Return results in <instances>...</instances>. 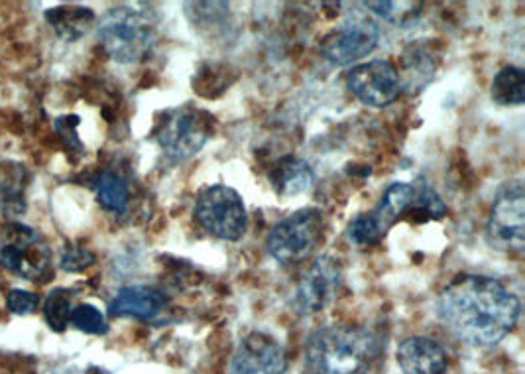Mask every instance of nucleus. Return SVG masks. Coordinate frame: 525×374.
<instances>
[{
    "label": "nucleus",
    "instance_id": "obj_1",
    "mask_svg": "<svg viewBox=\"0 0 525 374\" xmlns=\"http://www.w3.org/2000/svg\"><path fill=\"white\" fill-rule=\"evenodd\" d=\"M522 304L502 282L480 274L455 276L437 298L445 329L474 347L500 343L518 323Z\"/></svg>",
    "mask_w": 525,
    "mask_h": 374
},
{
    "label": "nucleus",
    "instance_id": "obj_2",
    "mask_svg": "<svg viewBox=\"0 0 525 374\" xmlns=\"http://www.w3.org/2000/svg\"><path fill=\"white\" fill-rule=\"evenodd\" d=\"M378 357V339L362 327L329 325L309 335L305 367L309 374H366Z\"/></svg>",
    "mask_w": 525,
    "mask_h": 374
},
{
    "label": "nucleus",
    "instance_id": "obj_3",
    "mask_svg": "<svg viewBox=\"0 0 525 374\" xmlns=\"http://www.w3.org/2000/svg\"><path fill=\"white\" fill-rule=\"evenodd\" d=\"M97 36L111 60L140 62L156 44L158 18L144 4L115 6L99 20Z\"/></svg>",
    "mask_w": 525,
    "mask_h": 374
},
{
    "label": "nucleus",
    "instance_id": "obj_4",
    "mask_svg": "<svg viewBox=\"0 0 525 374\" xmlns=\"http://www.w3.org/2000/svg\"><path fill=\"white\" fill-rule=\"evenodd\" d=\"M52 250L46 239L22 223L0 227V266L22 280H42L50 272Z\"/></svg>",
    "mask_w": 525,
    "mask_h": 374
},
{
    "label": "nucleus",
    "instance_id": "obj_5",
    "mask_svg": "<svg viewBox=\"0 0 525 374\" xmlns=\"http://www.w3.org/2000/svg\"><path fill=\"white\" fill-rule=\"evenodd\" d=\"M323 239V213L317 207L299 209L280 221L268 235L266 247L272 258L290 266L307 260Z\"/></svg>",
    "mask_w": 525,
    "mask_h": 374
},
{
    "label": "nucleus",
    "instance_id": "obj_6",
    "mask_svg": "<svg viewBox=\"0 0 525 374\" xmlns=\"http://www.w3.org/2000/svg\"><path fill=\"white\" fill-rule=\"evenodd\" d=\"M215 119L197 107L185 105L170 111L156 132L160 148L172 160H187L195 156L213 134Z\"/></svg>",
    "mask_w": 525,
    "mask_h": 374
},
{
    "label": "nucleus",
    "instance_id": "obj_7",
    "mask_svg": "<svg viewBox=\"0 0 525 374\" xmlns=\"http://www.w3.org/2000/svg\"><path fill=\"white\" fill-rule=\"evenodd\" d=\"M486 241L492 249L504 252L524 250L525 189L520 180L500 187L486 223Z\"/></svg>",
    "mask_w": 525,
    "mask_h": 374
},
{
    "label": "nucleus",
    "instance_id": "obj_8",
    "mask_svg": "<svg viewBox=\"0 0 525 374\" xmlns=\"http://www.w3.org/2000/svg\"><path fill=\"white\" fill-rule=\"evenodd\" d=\"M195 219L207 233L223 241H238L248 225L244 201L229 186L207 187L197 199Z\"/></svg>",
    "mask_w": 525,
    "mask_h": 374
},
{
    "label": "nucleus",
    "instance_id": "obj_9",
    "mask_svg": "<svg viewBox=\"0 0 525 374\" xmlns=\"http://www.w3.org/2000/svg\"><path fill=\"white\" fill-rule=\"evenodd\" d=\"M378 38V24L362 12H354L323 40L321 50L329 62L350 65L366 58L376 48Z\"/></svg>",
    "mask_w": 525,
    "mask_h": 374
},
{
    "label": "nucleus",
    "instance_id": "obj_10",
    "mask_svg": "<svg viewBox=\"0 0 525 374\" xmlns=\"http://www.w3.org/2000/svg\"><path fill=\"white\" fill-rule=\"evenodd\" d=\"M341 280H343V270L339 260H335L333 256L317 258L303 274L295 290L293 296L295 312L299 315L323 312L337 298Z\"/></svg>",
    "mask_w": 525,
    "mask_h": 374
},
{
    "label": "nucleus",
    "instance_id": "obj_11",
    "mask_svg": "<svg viewBox=\"0 0 525 374\" xmlns=\"http://www.w3.org/2000/svg\"><path fill=\"white\" fill-rule=\"evenodd\" d=\"M349 89L364 103L376 109L394 103L402 91V79L398 69L386 60L360 63L347 75Z\"/></svg>",
    "mask_w": 525,
    "mask_h": 374
},
{
    "label": "nucleus",
    "instance_id": "obj_12",
    "mask_svg": "<svg viewBox=\"0 0 525 374\" xmlns=\"http://www.w3.org/2000/svg\"><path fill=\"white\" fill-rule=\"evenodd\" d=\"M286 371V353L268 333L252 331L246 335L233 355V374H282Z\"/></svg>",
    "mask_w": 525,
    "mask_h": 374
},
{
    "label": "nucleus",
    "instance_id": "obj_13",
    "mask_svg": "<svg viewBox=\"0 0 525 374\" xmlns=\"http://www.w3.org/2000/svg\"><path fill=\"white\" fill-rule=\"evenodd\" d=\"M396 359L404 374H445L449 367L445 349L437 341L419 335L400 343Z\"/></svg>",
    "mask_w": 525,
    "mask_h": 374
},
{
    "label": "nucleus",
    "instance_id": "obj_14",
    "mask_svg": "<svg viewBox=\"0 0 525 374\" xmlns=\"http://www.w3.org/2000/svg\"><path fill=\"white\" fill-rule=\"evenodd\" d=\"M168 300L166 296L150 286H126L118 290L117 296L109 304L111 315H132L138 319H154L164 312Z\"/></svg>",
    "mask_w": 525,
    "mask_h": 374
},
{
    "label": "nucleus",
    "instance_id": "obj_15",
    "mask_svg": "<svg viewBox=\"0 0 525 374\" xmlns=\"http://www.w3.org/2000/svg\"><path fill=\"white\" fill-rule=\"evenodd\" d=\"M30 182L32 174L24 164L12 160L0 164V209L6 215H22L26 211Z\"/></svg>",
    "mask_w": 525,
    "mask_h": 374
},
{
    "label": "nucleus",
    "instance_id": "obj_16",
    "mask_svg": "<svg viewBox=\"0 0 525 374\" xmlns=\"http://www.w3.org/2000/svg\"><path fill=\"white\" fill-rule=\"evenodd\" d=\"M46 22L63 42H77L95 24V12L87 6L63 4L46 10Z\"/></svg>",
    "mask_w": 525,
    "mask_h": 374
},
{
    "label": "nucleus",
    "instance_id": "obj_17",
    "mask_svg": "<svg viewBox=\"0 0 525 374\" xmlns=\"http://www.w3.org/2000/svg\"><path fill=\"white\" fill-rule=\"evenodd\" d=\"M313 170L301 158H282L270 172V184L278 197H293L313 186Z\"/></svg>",
    "mask_w": 525,
    "mask_h": 374
},
{
    "label": "nucleus",
    "instance_id": "obj_18",
    "mask_svg": "<svg viewBox=\"0 0 525 374\" xmlns=\"http://www.w3.org/2000/svg\"><path fill=\"white\" fill-rule=\"evenodd\" d=\"M413 203H415V186L404 184V182H396V184H392L386 189V193L382 195L380 203L372 211V217L378 223L382 235L400 217H404L406 213L413 211Z\"/></svg>",
    "mask_w": 525,
    "mask_h": 374
},
{
    "label": "nucleus",
    "instance_id": "obj_19",
    "mask_svg": "<svg viewBox=\"0 0 525 374\" xmlns=\"http://www.w3.org/2000/svg\"><path fill=\"white\" fill-rule=\"evenodd\" d=\"M492 101L502 107H518L525 101V73L522 67L508 65L492 79Z\"/></svg>",
    "mask_w": 525,
    "mask_h": 374
},
{
    "label": "nucleus",
    "instance_id": "obj_20",
    "mask_svg": "<svg viewBox=\"0 0 525 374\" xmlns=\"http://www.w3.org/2000/svg\"><path fill=\"white\" fill-rule=\"evenodd\" d=\"M95 189H97V197L99 203L113 213H124L128 207V186L126 182L115 174V172H103L97 182H95Z\"/></svg>",
    "mask_w": 525,
    "mask_h": 374
},
{
    "label": "nucleus",
    "instance_id": "obj_21",
    "mask_svg": "<svg viewBox=\"0 0 525 374\" xmlns=\"http://www.w3.org/2000/svg\"><path fill=\"white\" fill-rule=\"evenodd\" d=\"M404 60V73H406V85L408 87H421L425 85L435 71V63L431 60L429 52H425L421 46H411L402 56Z\"/></svg>",
    "mask_w": 525,
    "mask_h": 374
},
{
    "label": "nucleus",
    "instance_id": "obj_22",
    "mask_svg": "<svg viewBox=\"0 0 525 374\" xmlns=\"http://www.w3.org/2000/svg\"><path fill=\"white\" fill-rule=\"evenodd\" d=\"M71 298H73L71 292L65 288H56L48 294V300L44 306V317H46L48 325L58 333L65 331L69 325L71 312H73Z\"/></svg>",
    "mask_w": 525,
    "mask_h": 374
},
{
    "label": "nucleus",
    "instance_id": "obj_23",
    "mask_svg": "<svg viewBox=\"0 0 525 374\" xmlns=\"http://www.w3.org/2000/svg\"><path fill=\"white\" fill-rule=\"evenodd\" d=\"M69 323L73 327H77L79 331L89 333V335H105L109 331L105 315L91 304H81V306L73 308Z\"/></svg>",
    "mask_w": 525,
    "mask_h": 374
},
{
    "label": "nucleus",
    "instance_id": "obj_24",
    "mask_svg": "<svg viewBox=\"0 0 525 374\" xmlns=\"http://www.w3.org/2000/svg\"><path fill=\"white\" fill-rule=\"evenodd\" d=\"M347 235H349L350 243H354L356 247L376 245L384 237L378 223L374 221L372 213H362L354 221H350Z\"/></svg>",
    "mask_w": 525,
    "mask_h": 374
},
{
    "label": "nucleus",
    "instance_id": "obj_25",
    "mask_svg": "<svg viewBox=\"0 0 525 374\" xmlns=\"http://www.w3.org/2000/svg\"><path fill=\"white\" fill-rule=\"evenodd\" d=\"M413 213L425 215L427 219H441L447 213V207L439 193L429 186V184H417L415 186V203H413Z\"/></svg>",
    "mask_w": 525,
    "mask_h": 374
},
{
    "label": "nucleus",
    "instance_id": "obj_26",
    "mask_svg": "<svg viewBox=\"0 0 525 374\" xmlns=\"http://www.w3.org/2000/svg\"><path fill=\"white\" fill-rule=\"evenodd\" d=\"M93 262H95V254L77 245H67L59 254V266L65 272H83Z\"/></svg>",
    "mask_w": 525,
    "mask_h": 374
},
{
    "label": "nucleus",
    "instance_id": "obj_27",
    "mask_svg": "<svg viewBox=\"0 0 525 374\" xmlns=\"http://www.w3.org/2000/svg\"><path fill=\"white\" fill-rule=\"evenodd\" d=\"M38 304H40V298L38 294L34 292H28V290H10L8 296H6V308L8 312L14 313V315H28V313H34L38 310Z\"/></svg>",
    "mask_w": 525,
    "mask_h": 374
},
{
    "label": "nucleus",
    "instance_id": "obj_28",
    "mask_svg": "<svg viewBox=\"0 0 525 374\" xmlns=\"http://www.w3.org/2000/svg\"><path fill=\"white\" fill-rule=\"evenodd\" d=\"M406 4H408V2H400V10H396L398 2H364L362 6H364V8H370L372 12L384 16V18L390 20V22L404 24L406 18H413V16H415V10H413V8H419V4H415V6L409 8V10H402Z\"/></svg>",
    "mask_w": 525,
    "mask_h": 374
},
{
    "label": "nucleus",
    "instance_id": "obj_29",
    "mask_svg": "<svg viewBox=\"0 0 525 374\" xmlns=\"http://www.w3.org/2000/svg\"><path fill=\"white\" fill-rule=\"evenodd\" d=\"M77 125H79V117H63V119H58L56 128H58L61 138H65L69 144H73V146L81 148V142H79V138H77V132H75Z\"/></svg>",
    "mask_w": 525,
    "mask_h": 374
}]
</instances>
